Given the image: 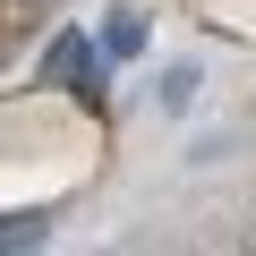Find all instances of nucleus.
Here are the masks:
<instances>
[{
  "label": "nucleus",
  "mask_w": 256,
  "mask_h": 256,
  "mask_svg": "<svg viewBox=\"0 0 256 256\" xmlns=\"http://www.w3.org/2000/svg\"><path fill=\"white\" fill-rule=\"evenodd\" d=\"M146 52V26L128 18V9H111V26H102V60H137Z\"/></svg>",
  "instance_id": "obj_1"
},
{
  "label": "nucleus",
  "mask_w": 256,
  "mask_h": 256,
  "mask_svg": "<svg viewBox=\"0 0 256 256\" xmlns=\"http://www.w3.org/2000/svg\"><path fill=\"white\" fill-rule=\"evenodd\" d=\"M77 60H86V34H60V43L43 52V86H68V77H77Z\"/></svg>",
  "instance_id": "obj_2"
},
{
  "label": "nucleus",
  "mask_w": 256,
  "mask_h": 256,
  "mask_svg": "<svg viewBox=\"0 0 256 256\" xmlns=\"http://www.w3.org/2000/svg\"><path fill=\"white\" fill-rule=\"evenodd\" d=\"M0 248H43V214H0Z\"/></svg>",
  "instance_id": "obj_3"
},
{
  "label": "nucleus",
  "mask_w": 256,
  "mask_h": 256,
  "mask_svg": "<svg viewBox=\"0 0 256 256\" xmlns=\"http://www.w3.org/2000/svg\"><path fill=\"white\" fill-rule=\"evenodd\" d=\"M196 86H205L196 68H171V77H162V111H188V102H196Z\"/></svg>",
  "instance_id": "obj_4"
}]
</instances>
